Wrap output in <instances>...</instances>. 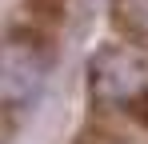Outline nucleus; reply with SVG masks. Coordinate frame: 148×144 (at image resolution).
<instances>
[{
    "instance_id": "2",
    "label": "nucleus",
    "mask_w": 148,
    "mask_h": 144,
    "mask_svg": "<svg viewBox=\"0 0 148 144\" xmlns=\"http://www.w3.org/2000/svg\"><path fill=\"white\" fill-rule=\"evenodd\" d=\"M108 12L120 40L148 56V0H108Z\"/></svg>"
},
{
    "instance_id": "1",
    "label": "nucleus",
    "mask_w": 148,
    "mask_h": 144,
    "mask_svg": "<svg viewBox=\"0 0 148 144\" xmlns=\"http://www.w3.org/2000/svg\"><path fill=\"white\" fill-rule=\"evenodd\" d=\"M88 96L104 120L148 124V56L132 44H104L88 60Z\"/></svg>"
},
{
    "instance_id": "3",
    "label": "nucleus",
    "mask_w": 148,
    "mask_h": 144,
    "mask_svg": "<svg viewBox=\"0 0 148 144\" xmlns=\"http://www.w3.org/2000/svg\"><path fill=\"white\" fill-rule=\"evenodd\" d=\"M68 0H24V32L32 36H48L64 16Z\"/></svg>"
}]
</instances>
